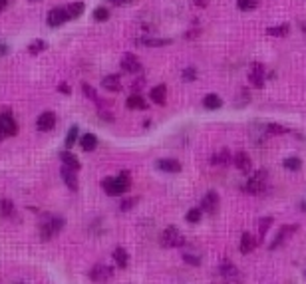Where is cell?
<instances>
[{
  "mask_svg": "<svg viewBox=\"0 0 306 284\" xmlns=\"http://www.w3.org/2000/svg\"><path fill=\"white\" fill-rule=\"evenodd\" d=\"M282 165H284V169H288V171H298L302 167V161H300L298 157H286V159L282 161Z\"/></svg>",
  "mask_w": 306,
  "mask_h": 284,
  "instance_id": "cell-29",
  "label": "cell"
},
{
  "mask_svg": "<svg viewBox=\"0 0 306 284\" xmlns=\"http://www.w3.org/2000/svg\"><path fill=\"white\" fill-rule=\"evenodd\" d=\"M121 70L127 74H137L141 70V64L133 54H123L121 56Z\"/></svg>",
  "mask_w": 306,
  "mask_h": 284,
  "instance_id": "cell-12",
  "label": "cell"
},
{
  "mask_svg": "<svg viewBox=\"0 0 306 284\" xmlns=\"http://www.w3.org/2000/svg\"><path fill=\"white\" fill-rule=\"evenodd\" d=\"M288 30H290V26H288V24H282V26L268 28V34H270V36H286V34H288Z\"/></svg>",
  "mask_w": 306,
  "mask_h": 284,
  "instance_id": "cell-32",
  "label": "cell"
},
{
  "mask_svg": "<svg viewBox=\"0 0 306 284\" xmlns=\"http://www.w3.org/2000/svg\"><path fill=\"white\" fill-rule=\"evenodd\" d=\"M197 78V72L193 70V68H187V70H183V80L185 82H193Z\"/></svg>",
  "mask_w": 306,
  "mask_h": 284,
  "instance_id": "cell-38",
  "label": "cell"
},
{
  "mask_svg": "<svg viewBox=\"0 0 306 284\" xmlns=\"http://www.w3.org/2000/svg\"><path fill=\"white\" fill-rule=\"evenodd\" d=\"M64 223H66V221H64L62 217H48V221L40 225V236H42L44 240H50L54 234H58V232L64 228Z\"/></svg>",
  "mask_w": 306,
  "mask_h": 284,
  "instance_id": "cell-5",
  "label": "cell"
},
{
  "mask_svg": "<svg viewBox=\"0 0 306 284\" xmlns=\"http://www.w3.org/2000/svg\"><path fill=\"white\" fill-rule=\"evenodd\" d=\"M266 131H268V133H286L288 129H286V127H282V125H274V123H272V125H268V127H266Z\"/></svg>",
  "mask_w": 306,
  "mask_h": 284,
  "instance_id": "cell-39",
  "label": "cell"
},
{
  "mask_svg": "<svg viewBox=\"0 0 306 284\" xmlns=\"http://www.w3.org/2000/svg\"><path fill=\"white\" fill-rule=\"evenodd\" d=\"M18 133V123L14 121V117L10 112L2 110L0 112V139H6V137H12Z\"/></svg>",
  "mask_w": 306,
  "mask_h": 284,
  "instance_id": "cell-3",
  "label": "cell"
},
{
  "mask_svg": "<svg viewBox=\"0 0 306 284\" xmlns=\"http://www.w3.org/2000/svg\"><path fill=\"white\" fill-rule=\"evenodd\" d=\"M42 50H46V42H44V40H34V42L28 46V52H30V54H40Z\"/></svg>",
  "mask_w": 306,
  "mask_h": 284,
  "instance_id": "cell-33",
  "label": "cell"
},
{
  "mask_svg": "<svg viewBox=\"0 0 306 284\" xmlns=\"http://www.w3.org/2000/svg\"><path fill=\"white\" fill-rule=\"evenodd\" d=\"M159 242H161V246H165V248H175V246L185 244V236L177 230V227H167L163 232H161Z\"/></svg>",
  "mask_w": 306,
  "mask_h": 284,
  "instance_id": "cell-2",
  "label": "cell"
},
{
  "mask_svg": "<svg viewBox=\"0 0 306 284\" xmlns=\"http://www.w3.org/2000/svg\"><path fill=\"white\" fill-rule=\"evenodd\" d=\"M233 165L237 167L239 171H243V173H251L253 169V165H251V159H249V155L245 153V151H239V153H235V157H233Z\"/></svg>",
  "mask_w": 306,
  "mask_h": 284,
  "instance_id": "cell-13",
  "label": "cell"
},
{
  "mask_svg": "<svg viewBox=\"0 0 306 284\" xmlns=\"http://www.w3.org/2000/svg\"><path fill=\"white\" fill-rule=\"evenodd\" d=\"M256 246V238L253 234H249V232H243V236H241V252L243 254H249V252H253Z\"/></svg>",
  "mask_w": 306,
  "mask_h": 284,
  "instance_id": "cell-22",
  "label": "cell"
},
{
  "mask_svg": "<svg viewBox=\"0 0 306 284\" xmlns=\"http://www.w3.org/2000/svg\"><path fill=\"white\" fill-rule=\"evenodd\" d=\"M82 92L86 94V98H90V100H94L96 104H100V100H98V94H96V90H94L90 84H82Z\"/></svg>",
  "mask_w": 306,
  "mask_h": 284,
  "instance_id": "cell-34",
  "label": "cell"
},
{
  "mask_svg": "<svg viewBox=\"0 0 306 284\" xmlns=\"http://www.w3.org/2000/svg\"><path fill=\"white\" fill-rule=\"evenodd\" d=\"M60 90H62L64 94H70V90H68V86H60Z\"/></svg>",
  "mask_w": 306,
  "mask_h": 284,
  "instance_id": "cell-46",
  "label": "cell"
},
{
  "mask_svg": "<svg viewBox=\"0 0 306 284\" xmlns=\"http://www.w3.org/2000/svg\"><path fill=\"white\" fill-rule=\"evenodd\" d=\"M195 6H207V0H193Z\"/></svg>",
  "mask_w": 306,
  "mask_h": 284,
  "instance_id": "cell-44",
  "label": "cell"
},
{
  "mask_svg": "<svg viewBox=\"0 0 306 284\" xmlns=\"http://www.w3.org/2000/svg\"><path fill=\"white\" fill-rule=\"evenodd\" d=\"M221 106H223V100H221L217 94H209V96H205V100H203L205 110H219Z\"/></svg>",
  "mask_w": 306,
  "mask_h": 284,
  "instance_id": "cell-26",
  "label": "cell"
},
{
  "mask_svg": "<svg viewBox=\"0 0 306 284\" xmlns=\"http://www.w3.org/2000/svg\"><path fill=\"white\" fill-rule=\"evenodd\" d=\"M12 211H14L12 201H2V213H4V215H8V213H12Z\"/></svg>",
  "mask_w": 306,
  "mask_h": 284,
  "instance_id": "cell-41",
  "label": "cell"
},
{
  "mask_svg": "<svg viewBox=\"0 0 306 284\" xmlns=\"http://www.w3.org/2000/svg\"><path fill=\"white\" fill-rule=\"evenodd\" d=\"M266 179H268V173L266 171H256L255 175H251L249 177V181L245 183V191L247 193H251V195H256V193H260V191H264V187H266Z\"/></svg>",
  "mask_w": 306,
  "mask_h": 284,
  "instance_id": "cell-4",
  "label": "cell"
},
{
  "mask_svg": "<svg viewBox=\"0 0 306 284\" xmlns=\"http://www.w3.org/2000/svg\"><path fill=\"white\" fill-rule=\"evenodd\" d=\"M6 4H8V0H0V12L6 8Z\"/></svg>",
  "mask_w": 306,
  "mask_h": 284,
  "instance_id": "cell-45",
  "label": "cell"
},
{
  "mask_svg": "<svg viewBox=\"0 0 306 284\" xmlns=\"http://www.w3.org/2000/svg\"><path fill=\"white\" fill-rule=\"evenodd\" d=\"M94 18H96L98 22H105V20L109 18V10L103 8V6H98V8L94 10Z\"/></svg>",
  "mask_w": 306,
  "mask_h": 284,
  "instance_id": "cell-35",
  "label": "cell"
},
{
  "mask_svg": "<svg viewBox=\"0 0 306 284\" xmlns=\"http://www.w3.org/2000/svg\"><path fill=\"white\" fill-rule=\"evenodd\" d=\"M157 169L163 171V173H179L181 171V163L177 159H159L157 161Z\"/></svg>",
  "mask_w": 306,
  "mask_h": 284,
  "instance_id": "cell-16",
  "label": "cell"
},
{
  "mask_svg": "<svg viewBox=\"0 0 306 284\" xmlns=\"http://www.w3.org/2000/svg\"><path fill=\"white\" fill-rule=\"evenodd\" d=\"M125 106H127L129 110H145V108H147V102H145V100H143L139 94H133V96H129V98H127Z\"/></svg>",
  "mask_w": 306,
  "mask_h": 284,
  "instance_id": "cell-24",
  "label": "cell"
},
{
  "mask_svg": "<svg viewBox=\"0 0 306 284\" xmlns=\"http://www.w3.org/2000/svg\"><path fill=\"white\" fill-rule=\"evenodd\" d=\"M201 215H203V211H201V207H195V209H191L189 213H187V223H191V225H195V223H199L201 221Z\"/></svg>",
  "mask_w": 306,
  "mask_h": 284,
  "instance_id": "cell-31",
  "label": "cell"
},
{
  "mask_svg": "<svg viewBox=\"0 0 306 284\" xmlns=\"http://www.w3.org/2000/svg\"><path fill=\"white\" fill-rule=\"evenodd\" d=\"M78 133H80V127H78V125H72L70 131H68V135H66V139H64V145H66L68 151H70V149L74 147V143L78 141Z\"/></svg>",
  "mask_w": 306,
  "mask_h": 284,
  "instance_id": "cell-27",
  "label": "cell"
},
{
  "mask_svg": "<svg viewBox=\"0 0 306 284\" xmlns=\"http://www.w3.org/2000/svg\"><path fill=\"white\" fill-rule=\"evenodd\" d=\"M60 159H62V163H64V167H70V169H74V171H80V161H78V157L72 153V151H60V155H58Z\"/></svg>",
  "mask_w": 306,
  "mask_h": 284,
  "instance_id": "cell-15",
  "label": "cell"
},
{
  "mask_svg": "<svg viewBox=\"0 0 306 284\" xmlns=\"http://www.w3.org/2000/svg\"><path fill=\"white\" fill-rule=\"evenodd\" d=\"M270 225H272V217H264V219H260V225H258V234H260V236H264V234L268 232Z\"/></svg>",
  "mask_w": 306,
  "mask_h": 284,
  "instance_id": "cell-36",
  "label": "cell"
},
{
  "mask_svg": "<svg viewBox=\"0 0 306 284\" xmlns=\"http://www.w3.org/2000/svg\"><path fill=\"white\" fill-rule=\"evenodd\" d=\"M16 284H24V282H16Z\"/></svg>",
  "mask_w": 306,
  "mask_h": 284,
  "instance_id": "cell-49",
  "label": "cell"
},
{
  "mask_svg": "<svg viewBox=\"0 0 306 284\" xmlns=\"http://www.w3.org/2000/svg\"><path fill=\"white\" fill-rule=\"evenodd\" d=\"M113 260H115V264H117L119 268H127V264H129V254H127V250H125L123 246H117V248L113 250Z\"/></svg>",
  "mask_w": 306,
  "mask_h": 284,
  "instance_id": "cell-21",
  "label": "cell"
},
{
  "mask_svg": "<svg viewBox=\"0 0 306 284\" xmlns=\"http://www.w3.org/2000/svg\"><path fill=\"white\" fill-rule=\"evenodd\" d=\"M217 209H219V195L215 191H209L201 201V211L213 215V213H217Z\"/></svg>",
  "mask_w": 306,
  "mask_h": 284,
  "instance_id": "cell-10",
  "label": "cell"
},
{
  "mask_svg": "<svg viewBox=\"0 0 306 284\" xmlns=\"http://www.w3.org/2000/svg\"><path fill=\"white\" fill-rule=\"evenodd\" d=\"M211 163H213V165H223V167H227V165L233 163V155H231L227 149H221L219 153H215V155L211 157Z\"/></svg>",
  "mask_w": 306,
  "mask_h": 284,
  "instance_id": "cell-19",
  "label": "cell"
},
{
  "mask_svg": "<svg viewBox=\"0 0 306 284\" xmlns=\"http://www.w3.org/2000/svg\"><path fill=\"white\" fill-rule=\"evenodd\" d=\"M129 185H131V181H129V173H127V171L119 173L117 177H107V179H103L102 181V189L107 193V195H111V197L123 195V193L129 189Z\"/></svg>",
  "mask_w": 306,
  "mask_h": 284,
  "instance_id": "cell-1",
  "label": "cell"
},
{
  "mask_svg": "<svg viewBox=\"0 0 306 284\" xmlns=\"http://www.w3.org/2000/svg\"><path fill=\"white\" fill-rule=\"evenodd\" d=\"M66 10H68V14H70V20H72V18H78V16H82V12H84V4H82V2H74V4L66 6Z\"/></svg>",
  "mask_w": 306,
  "mask_h": 284,
  "instance_id": "cell-28",
  "label": "cell"
},
{
  "mask_svg": "<svg viewBox=\"0 0 306 284\" xmlns=\"http://www.w3.org/2000/svg\"><path fill=\"white\" fill-rule=\"evenodd\" d=\"M151 102L153 104H157V106H163L165 104V96H167V88L161 84V86H155L151 90Z\"/></svg>",
  "mask_w": 306,
  "mask_h": 284,
  "instance_id": "cell-23",
  "label": "cell"
},
{
  "mask_svg": "<svg viewBox=\"0 0 306 284\" xmlns=\"http://www.w3.org/2000/svg\"><path fill=\"white\" fill-rule=\"evenodd\" d=\"M60 175H62V181H64L72 191L78 189V177H76V171L70 169V167H62V169H60Z\"/></svg>",
  "mask_w": 306,
  "mask_h": 284,
  "instance_id": "cell-17",
  "label": "cell"
},
{
  "mask_svg": "<svg viewBox=\"0 0 306 284\" xmlns=\"http://www.w3.org/2000/svg\"><path fill=\"white\" fill-rule=\"evenodd\" d=\"M68 20H70V14H68L66 6L52 8L50 12H48V16H46V22H48L50 28H58V26H62V24L68 22Z\"/></svg>",
  "mask_w": 306,
  "mask_h": 284,
  "instance_id": "cell-6",
  "label": "cell"
},
{
  "mask_svg": "<svg viewBox=\"0 0 306 284\" xmlns=\"http://www.w3.org/2000/svg\"><path fill=\"white\" fill-rule=\"evenodd\" d=\"M135 203H137V199H127V201H121L119 209H121V211H129V209H131V205H135Z\"/></svg>",
  "mask_w": 306,
  "mask_h": 284,
  "instance_id": "cell-40",
  "label": "cell"
},
{
  "mask_svg": "<svg viewBox=\"0 0 306 284\" xmlns=\"http://www.w3.org/2000/svg\"><path fill=\"white\" fill-rule=\"evenodd\" d=\"M137 46H149V48H157V46H167L171 44L169 38H153V36H143V38H135Z\"/></svg>",
  "mask_w": 306,
  "mask_h": 284,
  "instance_id": "cell-14",
  "label": "cell"
},
{
  "mask_svg": "<svg viewBox=\"0 0 306 284\" xmlns=\"http://www.w3.org/2000/svg\"><path fill=\"white\" fill-rule=\"evenodd\" d=\"M237 4H239L241 10H255L258 6V0H239Z\"/></svg>",
  "mask_w": 306,
  "mask_h": 284,
  "instance_id": "cell-37",
  "label": "cell"
},
{
  "mask_svg": "<svg viewBox=\"0 0 306 284\" xmlns=\"http://www.w3.org/2000/svg\"><path fill=\"white\" fill-rule=\"evenodd\" d=\"M8 54V46L4 42H0V56H6Z\"/></svg>",
  "mask_w": 306,
  "mask_h": 284,
  "instance_id": "cell-43",
  "label": "cell"
},
{
  "mask_svg": "<svg viewBox=\"0 0 306 284\" xmlns=\"http://www.w3.org/2000/svg\"><path fill=\"white\" fill-rule=\"evenodd\" d=\"M111 4H115V6H129V4H133L135 0H109Z\"/></svg>",
  "mask_w": 306,
  "mask_h": 284,
  "instance_id": "cell-42",
  "label": "cell"
},
{
  "mask_svg": "<svg viewBox=\"0 0 306 284\" xmlns=\"http://www.w3.org/2000/svg\"><path fill=\"white\" fill-rule=\"evenodd\" d=\"M302 211H306V201L302 203Z\"/></svg>",
  "mask_w": 306,
  "mask_h": 284,
  "instance_id": "cell-48",
  "label": "cell"
},
{
  "mask_svg": "<svg viewBox=\"0 0 306 284\" xmlns=\"http://www.w3.org/2000/svg\"><path fill=\"white\" fill-rule=\"evenodd\" d=\"M102 86L107 90V92H119V90H121V80H119V76L111 74V76H105V78H103Z\"/></svg>",
  "mask_w": 306,
  "mask_h": 284,
  "instance_id": "cell-20",
  "label": "cell"
},
{
  "mask_svg": "<svg viewBox=\"0 0 306 284\" xmlns=\"http://www.w3.org/2000/svg\"><path fill=\"white\" fill-rule=\"evenodd\" d=\"M36 127L40 131H52L56 127V114L54 112H42L36 119Z\"/></svg>",
  "mask_w": 306,
  "mask_h": 284,
  "instance_id": "cell-11",
  "label": "cell"
},
{
  "mask_svg": "<svg viewBox=\"0 0 306 284\" xmlns=\"http://www.w3.org/2000/svg\"><path fill=\"white\" fill-rule=\"evenodd\" d=\"M219 274H221L227 282H239V280H241L239 268H237L233 262H229V260H225V262L219 266Z\"/></svg>",
  "mask_w": 306,
  "mask_h": 284,
  "instance_id": "cell-8",
  "label": "cell"
},
{
  "mask_svg": "<svg viewBox=\"0 0 306 284\" xmlns=\"http://www.w3.org/2000/svg\"><path fill=\"white\" fill-rule=\"evenodd\" d=\"M111 276H113V268L107 264H96L90 270V278L94 282H107V280H111Z\"/></svg>",
  "mask_w": 306,
  "mask_h": 284,
  "instance_id": "cell-7",
  "label": "cell"
},
{
  "mask_svg": "<svg viewBox=\"0 0 306 284\" xmlns=\"http://www.w3.org/2000/svg\"><path fill=\"white\" fill-rule=\"evenodd\" d=\"M296 225H286V227H282L280 230H278V234H276V238H274V242L270 244V250H274L278 244H282L284 240H286V236L288 234H292V232H296Z\"/></svg>",
  "mask_w": 306,
  "mask_h": 284,
  "instance_id": "cell-18",
  "label": "cell"
},
{
  "mask_svg": "<svg viewBox=\"0 0 306 284\" xmlns=\"http://www.w3.org/2000/svg\"><path fill=\"white\" fill-rule=\"evenodd\" d=\"M181 258H183L187 264H191V266H199V264H201V254H195V252H183Z\"/></svg>",
  "mask_w": 306,
  "mask_h": 284,
  "instance_id": "cell-30",
  "label": "cell"
},
{
  "mask_svg": "<svg viewBox=\"0 0 306 284\" xmlns=\"http://www.w3.org/2000/svg\"><path fill=\"white\" fill-rule=\"evenodd\" d=\"M302 30H304V34H306V22H302Z\"/></svg>",
  "mask_w": 306,
  "mask_h": 284,
  "instance_id": "cell-47",
  "label": "cell"
},
{
  "mask_svg": "<svg viewBox=\"0 0 306 284\" xmlns=\"http://www.w3.org/2000/svg\"><path fill=\"white\" fill-rule=\"evenodd\" d=\"M80 145H82L84 151H94V149L98 147V137H96L94 133H86V135H82Z\"/></svg>",
  "mask_w": 306,
  "mask_h": 284,
  "instance_id": "cell-25",
  "label": "cell"
},
{
  "mask_svg": "<svg viewBox=\"0 0 306 284\" xmlns=\"http://www.w3.org/2000/svg\"><path fill=\"white\" fill-rule=\"evenodd\" d=\"M249 80L255 88H262L264 86V66L260 62H255L249 70Z\"/></svg>",
  "mask_w": 306,
  "mask_h": 284,
  "instance_id": "cell-9",
  "label": "cell"
},
{
  "mask_svg": "<svg viewBox=\"0 0 306 284\" xmlns=\"http://www.w3.org/2000/svg\"><path fill=\"white\" fill-rule=\"evenodd\" d=\"M32 2H38V0H32Z\"/></svg>",
  "mask_w": 306,
  "mask_h": 284,
  "instance_id": "cell-50",
  "label": "cell"
}]
</instances>
